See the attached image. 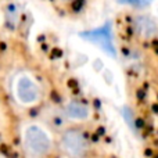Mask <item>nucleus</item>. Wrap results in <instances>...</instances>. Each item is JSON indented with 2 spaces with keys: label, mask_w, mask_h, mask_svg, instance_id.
<instances>
[{
  "label": "nucleus",
  "mask_w": 158,
  "mask_h": 158,
  "mask_svg": "<svg viewBox=\"0 0 158 158\" xmlns=\"http://www.w3.org/2000/svg\"><path fill=\"white\" fill-rule=\"evenodd\" d=\"M22 147L28 157H44L52 151V139L39 125H28L22 132Z\"/></svg>",
  "instance_id": "nucleus-1"
},
{
  "label": "nucleus",
  "mask_w": 158,
  "mask_h": 158,
  "mask_svg": "<svg viewBox=\"0 0 158 158\" xmlns=\"http://www.w3.org/2000/svg\"><path fill=\"white\" fill-rule=\"evenodd\" d=\"M14 96L21 106L31 107L42 98V89L39 83L28 74H21L14 81Z\"/></svg>",
  "instance_id": "nucleus-2"
},
{
  "label": "nucleus",
  "mask_w": 158,
  "mask_h": 158,
  "mask_svg": "<svg viewBox=\"0 0 158 158\" xmlns=\"http://www.w3.org/2000/svg\"><path fill=\"white\" fill-rule=\"evenodd\" d=\"M61 148L71 157H82L86 154L89 143L82 132L71 129L61 136Z\"/></svg>",
  "instance_id": "nucleus-3"
},
{
  "label": "nucleus",
  "mask_w": 158,
  "mask_h": 158,
  "mask_svg": "<svg viewBox=\"0 0 158 158\" xmlns=\"http://www.w3.org/2000/svg\"><path fill=\"white\" fill-rule=\"evenodd\" d=\"M135 31L136 33L143 39H151L158 33V28L156 25V22L146 15H140L135 19Z\"/></svg>",
  "instance_id": "nucleus-4"
},
{
  "label": "nucleus",
  "mask_w": 158,
  "mask_h": 158,
  "mask_svg": "<svg viewBox=\"0 0 158 158\" xmlns=\"http://www.w3.org/2000/svg\"><path fill=\"white\" fill-rule=\"evenodd\" d=\"M65 114L68 118L75 121H85L90 117V110L86 104L79 101H71L65 107Z\"/></svg>",
  "instance_id": "nucleus-5"
},
{
  "label": "nucleus",
  "mask_w": 158,
  "mask_h": 158,
  "mask_svg": "<svg viewBox=\"0 0 158 158\" xmlns=\"http://www.w3.org/2000/svg\"><path fill=\"white\" fill-rule=\"evenodd\" d=\"M87 38L90 39V40L96 42V43H98L103 49H106L108 53H111V54H114V50H112V43H111V36H110L108 31L107 29H100V31H94V32L89 33V36Z\"/></svg>",
  "instance_id": "nucleus-6"
},
{
  "label": "nucleus",
  "mask_w": 158,
  "mask_h": 158,
  "mask_svg": "<svg viewBox=\"0 0 158 158\" xmlns=\"http://www.w3.org/2000/svg\"><path fill=\"white\" fill-rule=\"evenodd\" d=\"M121 2H125L126 4H131V6H137V7H142V6L148 4L151 0H121Z\"/></svg>",
  "instance_id": "nucleus-7"
},
{
  "label": "nucleus",
  "mask_w": 158,
  "mask_h": 158,
  "mask_svg": "<svg viewBox=\"0 0 158 158\" xmlns=\"http://www.w3.org/2000/svg\"><path fill=\"white\" fill-rule=\"evenodd\" d=\"M64 2H68V0H64Z\"/></svg>",
  "instance_id": "nucleus-8"
}]
</instances>
